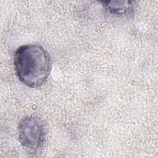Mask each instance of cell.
Returning <instances> with one entry per match:
<instances>
[{
  "mask_svg": "<svg viewBox=\"0 0 158 158\" xmlns=\"http://www.w3.org/2000/svg\"><path fill=\"white\" fill-rule=\"evenodd\" d=\"M14 65L19 80L33 88L43 85L51 70L49 53L37 44H25L18 48L14 53Z\"/></svg>",
  "mask_w": 158,
  "mask_h": 158,
  "instance_id": "1",
  "label": "cell"
},
{
  "mask_svg": "<svg viewBox=\"0 0 158 158\" xmlns=\"http://www.w3.org/2000/svg\"><path fill=\"white\" fill-rule=\"evenodd\" d=\"M20 144L28 152L35 153L41 149L46 138V127L38 116L30 115L22 118L17 128Z\"/></svg>",
  "mask_w": 158,
  "mask_h": 158,
  "instance_id": "2",
  "label": "cell"
},
{
  "mask_svg": "<svg viewBox=\"0 0 158 158\" xmlns=\"http://www.w3.org/2000/svg\"><path fill=\"white\" fill-rule=\"evenodd\" d=\"M104 8L110 14L117 15H128L133 13L135 2L130 1H101Z\"/></svg>",
  "mask_w": 158,
  "mask_h": 158,
  "instance_id": "3",
  "label": "cell"
}]
</instances>
